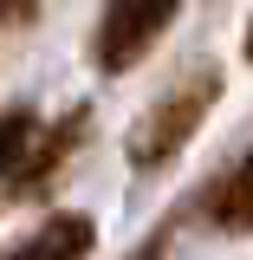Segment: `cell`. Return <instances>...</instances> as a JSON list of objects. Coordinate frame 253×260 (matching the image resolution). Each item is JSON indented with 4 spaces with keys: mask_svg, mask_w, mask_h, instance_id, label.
<instances>
[{
    "mask_svg": "<svg viewBox=\"0 0 253 260\" xmlns=\"http://www.w3.org/2000/svg\"><path fill=\"white\" fill-rule=\"evenodd\" d=\"M85 130H91V124H85V111H71V117H65V124L52 130V137H46V143L32 137V143H26V156H20V169H13L7 182H13V189H20V195H32V189H39V182H46V176H59V162L71 156V143H78Z\"/></svg>",
    "mask_w": 253,
    "mask_h": 260,
    "instance_id": "4",
    "label": "cell"
},
{
    "mask_svg": "<svg viewBox=\"0 0 253 260\" xmlns=\"http://www.w3.org/2000/svg\"><path fill=\"white\" fill-rule=\"evenodd\" d=\"M20 20H32V0H0V26H20Z\"/></svg>",
    "mask_w": 253,
    "mask_h": 260,
    "instance_id": "7",
    "label": "cell"
},
{
    "mask_svg": "<svg viewBox=\"0 0 253 260\" xmlns=\"http://www.w3.org/2000/svg\"><path fill=\"white\" fill-rule=\"evenodd\" d=\"M175 13H182V0H104L91 59L104 65V72H130V65H136L162 32H169Z\"/></svg>",
    "mask_w": 253,
    "mask_h": 260,
    "instance_id": "2",
    "label": "cell"
},
{
    "mask_svg": "<svg viewBox=\"0 0 253 260\" xmlns=\"http://www.w3.org/2000/svg\"><path fill=\"white\" fill-rule=\"evenodd\" d=\"M97 241V228L85 221V215H52L46 228H32L20 247H7L0 260H85Z\"/></svg>",
    "mask_w": 253,
    "mask_h": 260,
    "instance_id": "3",
    "label": "cell"
},
{
    "mask_svg": "<svg viewBox=\"0 0 253 260\" xmlns=\"http://www.w3.org/2000/svg\"><path fill=\"white\" fill-rule=\"evenodd\" d=\"M214 98H221V65H195L182 85H169L136 117V130H130V162L136 169H162L169 156H182L189 137L201 130V117L214 111Z\"/></svg>",
    "mask_w": 253,
    "mask_h": 260,
    "instance_id": "1",
    "label": "cell"
},
{
    "mask_svg": "<svg viewBox=\"0 0 253 260\" xmlns=\"http://www.w3.org/2000/svg\"><path fill=\"white\" fill-rule=\"evenodd\" d=\"M208 221L227 228V234H247V228H253V150L214 182V195H208Z\"/></svg>",
    "mask_w": 253,
    "mask_h": 260,
    "instance_id": "5",
    "label": "cell"
},
{
    "mask_svg": "<svg viewBox=\"0 0 253 260\" xmlns=\"http://www.w3.org/2000/svg\"><path fill=\"white\" fill-rule=\"evenodd\" d=\"M247 59H253V32H247Z\"/></svg>",
    "mask_w": 253,
    "mask_h": 260,
    "instance_id": "8",
    "label": "cell"
},
{
    "mask_svg": "<svg viewBox=\"0 0 253 260\" xmlns=\"http://www.w3.org/2000/svg\"><path fill=\"white\" fill-rule=\"evenodd\" d=\"M39 137V117H32L26 104H13V111H0V182L20 169V156H26V143Z\"/></svg>",
    "mask_w": 253,
    "mask_h": 260,
    "instance_id": "6",
    "label": "cell"
}]
</instances>
